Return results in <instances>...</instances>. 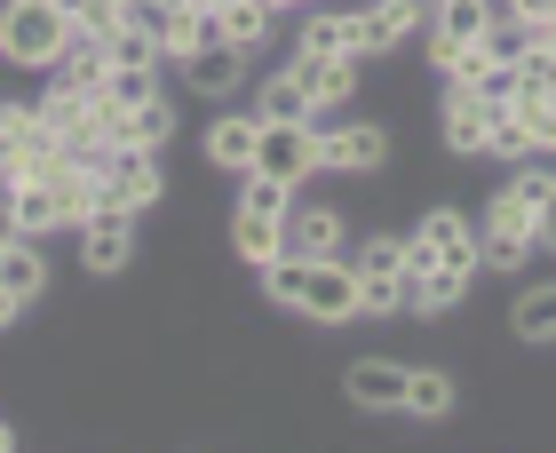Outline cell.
I'll return each instance as SVG.
<instances>
[{"label":"cell","mask_w":556,"mask_h":453,"mask_svg":"<svg viewBox=\"0 0 556 453\" xmlns=\"http://www.w3.org/2000/svg\"><path fill=\"white\" fill-rule=\"evenodd\" d=\"M255 279H263L270 311H294L311 326H350L358 318V270H350V255H287V247H278L270 263H255Z\"/></svg>","instance_id":"6da1fadb"},{"label":"cell","mask_w":556,"mask_h":453,"mask_svg":"<svg viewBox=\"0 0 556 453\" xmlns=\"http://www.w3.org/2000/svg\"><path fill=\"white\" fill-rule=\"evenodd\" d=\"M72 40V9L56 0H0V64L9 72H56Z\"/></svg>","instance_id":"7a4b0ae2"},{"label":"cell","mask_w":556,"mask_h":453,"mask_svg":"<svg viewBox=\"0 0 556 453\" xmlns=\"http://www.w3.org/2000/svg\"><path fill=\"white\" fill-rule=\"evenodd\" d=\"M287 215H294V184H278V175H239V207H231L239 263H270L278 247H287Z\"/></svg>","instance_id":"3957f363"},{"label":"cell","mask_w":556,"mask_h":453,"mask_svg":"<svg viewBox=\"0 0 556 453\" xmlns=\"http://www.w3.org/2000/svg\"><path fill=\"white\" fill-rule=\"evenodd\" d=\"M350 270H358V318H406L414 311V279H406V239H366L358 255H350Z\"/></svg>","instance_id":"277c9868"},{"label":"cell","mask_w":556,"mask_h":453,"mask_svg":"<svg viewBox=\"0 0 556 453\" xmlns=\"http://www.w3.org/2000/svg\"><path fill=\"white\" fill-rule=\"evenodd\" d=\"M390 151L397 143L382 119H326L318 112V175H382Z\"/></svg>","instance_id":"5b68a950"},{"label":"cell","mask_w":556,"mask_h":453,"mask_svg":"<svg viewBox=\"0 0 556 453\" xmlns=\"http://www.w3.org/2000/svg\"><path fill=\"white\" fill-rule=\"evenodd\" d=\"M414 33H429V0H366V9H350V56H397Z\"/></svg>","instance_id":"8992f818"},{"label":"cell","mask_w":556,"mask_h":453,"mask_svg":"<svg viewBox=\"0 0 556 453\" xmlns=\"http://www.w3.org/2000/svg\"><path fill=\"white\" fill-rule=\"evenodd\" d=\"M160 191H167V175H160V151H119V143H112V160L96 167V207H128V215H151V207H160Z\"/></svg>","instance_id":"52a82bcc"},{"label":"cell","mask_w":556,"mask_h":453,"mask_svg":"<svg viewBox=\"0 0 556 453\" xmlns=\"http://www.w3.org/2000/svg\"><path fill=\"white\" fill-rule=\"evenodd\" d=\"M429 263H477V223L462 207H429L406 231V279H421Z\"/></svg>","instance_id":"ba28073f"},{"label":"cell","mask_w":556,"mask_h":453,"mask_svg":"<svg viewBox=\"0 0 556 453\" xmlns=\"http://www.w3.org/2000/svg\"><path fill=\"white\" fill-rule=\"evenodd\" d=\"M136 223L143 215H128V207H88V223L72 239H80V270L88 279H119V270L136 263Z\"/></svg>","instance_id":"9c48e42d"},{"label":"cell","mask_w":556,"mask_h":453,"mask_svg":"<svg viewBox=\"0 0 556 453\" xmlns=\"http://www.w3.org/2000/svg\"><path fill=\"white\" fill-rule=\"evenodd\" d=\"M255 175H278V184H311L318 175V119H263L255 143Z\"/></svg>","instance_id":"30bf717a"},{"label":"cell","mask_w":556,"mask_h":453,"mask_svg":"<svg viewBox=\"0 0 556 453\" xmlns=\"http://www.w3.org/2000/svg\"><path fill=\"white\" fill-rule=\"evenodd\" d=\"M342 398L358 414H406V358H350Z\"/></svg>","instance_id":"8fae6325"},{"label":"cell","mask_w":556,"mask_h":453,"mask_svg":"<svg viewBox=\"0 0 556 453\" xmlns=\"http://www.w3.org/2000/svg\"><path fill=\"white\" fill-rule=\"evenodd\" d=\"M493 0H429V64L453 56V48H477L493 33Z\"/></svg>","instance_id":"7c38bea8"},{"label":"cell","mask_w":556,"mask_h":453,"mask_svg":"<svg viewBox=\"0 0 556 453\" xmlns=\"http://www.w3.org/2000/svg\"><path fill=\"white\" fill-rule=\"evenodd\" d=\"M184 88H191V96H207V104H231V96L247 88V56H239L231 40L191 48V56H184Z\"/></svg>","instance_id":"4fadbf2b"},{"label":"cell","mask_w":556,"mask_h":453,"mask_svg":"<svg viewBox=\"0 0 556 453\" xmlns=\"http://www.w3.org/2000/svg\"><path fill=\"white\" fill-rule=\"evenodd\" d=\"M255 143H263V112H215L199 151H207L215 175H255Z\"/></svg>","instance_id":"5bb4252c"},{"label":"cell","mask_w":556,"mask_h":453,"mask_svg":"<svg viewBox=\"0 0 556 453\" xmlns=\"http://www.w3.org/2000/svg\"><path fill=\"white\" fill-rule=\"evenodd\" d=\"M151 40H160V56H167V64H184L191 48H207V40H215V9H199V0H167V9L151 16Z\"/></svg>","instance_id":"9a60e30c"},{"label":"cell","mask_w":556,"mask_h":453,"mask_svg":"<svg viewBox=\"0 0 556 453\" xmlns=\"http://www.w3.org/2000/svg\"><path fill=\"white\" fill-rule=\"evenodd\" d=\"M278 33V0H215V40H231L239 56H263Z\"/></svg>","instance_id":"2e32d148"},{"label":"cell","mask_w":556,"mask_h":453,"mask_svg":"<svg viewBox=\"0 0 556 453\" xmlns=\"http://www.w3.org/2000/svg\"><path fill=\"white\" fill-rule=\"evenodd\" d=\"M485 119H493V96L469 88V80H445V151H485Z\"/></svg>","instance_id":"e0dca14e"},{"label":"cell","mask_w":556,"mask_h":453,"mask_svg":"<svg viewBox=\"0 0 556 453\" xmlns=\"http://www.w3.org/2000/svg\"><path fill=\"white\" fill-rule=\"evenodd\" d=\"M350 247V215L342 207H302L294 199V215H287V255H342Z\"/></svg>","instance_id":"ac0fdd59"},{"label":"cell","mask_w":556,"mask_h":453,"mask_svg":"<svg viewBox=\"0 0 556 453\" xmlns=\"http://www.w3.org/2000/svg\"><path fill=\"white\" fill-rule=\"evenodd\" d=\"M0 287L16 294V311H33V302L48 294V255H40V239H0Z\"/></svg>","instance_id":"d6986e66"},{"label":"cell","mask_w":556,"mask_h":453,"mask_svg":"<svg viewBox=\"0 0 556 453\" xmlns=\"http://www.w3.org/2000/svg\"><path fill=\"white\" fill-rule=\"evenodd\" d=\"M477 287V263H429L421 279H414V318H445V311H462Z\"/></svg>","instance_id":"ffe728a7"},{"label":"cell","mask_w":556,"mask_h":453,"mask_svg":"<svg viewBox=\"0 0 556 453\" xmlns=\"http://www.w3.org/2000/svg\"><path fill=\"white\" fill-rule=\"evenodd\" d=\"M167 136H175V104H167V96L112 112V143H119V151H167Z\"/></svg>","instance_id":"44dd1931"},{"label":"cell","mask_w":556,"mask_h":453,"mask_svg":"<svg viewBox=\"0 0 556 453\" xmlns=\"http://www.w3.org/2000/svg\"><path fill=\"white\" fill-rule=\"evenodd\" d=\"M16 231L24 239H48V231H72V215H64V199L48 175H24L16 184Z\"/></svg>","instance_id":"7402d4cb"},{"label":"cell","mask_w":556,"mask_h":453,"mask_svg":"<svg viewBox=\"0 0 556 453\" xmlns=\"http://www.w3.org/2000/svg\"><path fill=\"white\" fill-rule=\"evenodd\" d=\"M255 112H263V119H318V104H311V80H302V64H294V56L278 64L263 88H255Z\"/></svg>","instance_id":"603a6c76"},{"label":"cell","mask_w":556,"mask_h":453,"mask_svg":"<svg viewBox=\"0 0 556 453\" xmlns=\"http://www.w3.org/2000/svg\"><path fill=\"white\" fill-rule=\"evenodd\" d=\"M453 406H462V382L445 366H406V414L414 421H453Z\"/></svg>","instance_id":"cb8c5ba5"},{"label":"cell","mask_w":556,"mask_h":453,"mask_svg":"<svg viewBox=\"0 0 556 453\" xmlns=\"http://www.w3.org/2000/svg\"><path fill=\"white\" fill-rule=\"evenodd\" d=\"M302 80H311V104L318 112H342L350 96H358V56H294Z\"/></svg>","instance_id":"d4e9b609"},{"label":"cell","mask_w":556,"mask_h":453,"mask_svg":"<svg viewBox=\"0 0 556 453\" xmlns=\"http://www.w3.org/2000/svg\"><path fill=\"white\" fill-rule=\"evenodd\" d=\"M509 335H517V342H556V279L517 287V302H509Z\"/></svg>","instance_id":"484cf974"},{"label":"cell","mask_w":556,"mask_h":453,"mask_svg":"<svg viewBox=\"0 0 556 453\" xmlns=\"http://www.w3.org/2000/svg\"><path fill=\"white\" fill-rule=\"evenodd\" d=\"M96 96H104V112H128V104H151V96H167V88H160V64H112Z\"/></svg>","instance_id":"4316f807"},{"label":"cell","mask_w":556,"mask_h":453,"mask_svg":"<svg viewBox=\"0 0 556 453\" xmlns=\"http://www.w3.org/2000/svg\"><path fill=\"white\" fill-rule=\"evenodd\" d=\"M294 56H350V9H318V16H302V33H294Z\"/></svg>","instance_id":"83f0119b"},{"label":"cell","mask_w":556,"mask_h":453,"mask_svg":"<svg viewBox=\"0 0 556 453\" xmlns=\"http://www.w3.org/2000/svg\"><path fill=\"white\" fill-rule=\"evenodd\" d=\"M541 255L533 231H477V270H525Z\"/></svg>","instance_id":"f1b7e54d"},{"label":"cell","mask_w":556,"mask_h":453,"mask_svg":"<svg viewBox=\"0 0 556 453\" xmlns=\"http://www.w3.org/2000/svg\"><path fill=\"white\" fill-rule=\"evenodd\" d=\"M485 151L493 160H533V128H525V112L517 104H493V119H485Z\"/></svg>","instance_id":"f546056e"},{"label":"cell","mask_w":556,"mask_h":453,"mask_svg":"<svg viewBox=\"0 0 556 453\" xmlns=\"http://www.w3.org/2000/svg\"><path fill=\"white\" fill-rule=\"evenodd\" d=\"M517 112H525V128H533V160H556V104L525 80V96H517Z\"/></svg>","instance_id":"4dcf8cb0"},{"label":"cell","mask_w":556,"mask_h":453,"mask_svg":"<svg viewBox=\"0 0 556 453\" xmlns=\"http://www.w3.org/2000/svg\"><path fill=\"white\" fill-rule=\"evenodd\" d=\"M33 128H40L33 104H9V96H0V167H16V151L33 143Z\"/></svg>","instance_id":"1f68e13d"},{"label":"cell","mask_w":556,"mask_h":453,"mask_svg":"<svg viewBox=\"0 0 556 453\" xmlns=\"http://www.w3.org/2000/svg\"><path fill=\"white\" fill-rule=\"evenodd\" d=\"M533 239H541V255H556V184H548V207H541V231Z\"/></svg>","instance_id":"d6a6232c"},{"label":"cell","mask_w":556,"mask_h":453,"mask_svg":"<svg viewBox=\"0 0 556 453\" xmlns=\"http://www.w3.org/2000/svg\"><path fill=\"white\" fill-rule=\"evenodd\" d=\"M509 16H525V24H548V16H556V0H509Z\"/></svg>","instance_id":"836d02e7"},{"label":"cell","mask_w":556,"mask_h":453,"mask_svg":"<svg viewBox=\"0 0 556 453\" xmlns=\"http://www.w3.org/2000/svg\"><path fill=\"white\" fill-rule=\"evenodd\" d=\"M16 318H24V311H16V294H9V287H0V326H16Z\"/></svg>","instance_id":"e575fe53"},{"label":"cell","mask_w":556,"mask_h":453,"mask_svg":"<svg viewBox=\"0 0 556 453\" xmlns=\"http://www.w3.org/2000/svg\"><path fill=\"white\" fill-rule=\"evenodd\" d=\"M541 48H548V56H556V16H548V24H541Z\"/></svg>","instance_id":"d590c367"},{"label":"cell","mask_w":556,"mask_h":453,"mask_svg":"<svg viewBox=\"0 0 556 453\" xmlns=\"http://www.w3.org/2000/svg\"><path fill=\"white\" fill-rule=\"evenodd\" d=\"M9 445H24V438H16V430H9V421H0V453H9Z\"/></svg>","instance_id":"8d00e7d4"},{"label":"cell","mask_w":556,"mask_h":453,"mask_svg":"<svg viewBox=\"0 0 556 453\" xmlns=\"http://www.w3.org/2000/svg\"><path fill=\"white\" fill-rule=\"evenodd\" d=\"M56 9H80V0H56Z\"/></svg>","instance_id":"74e56055"}]
</instances>
